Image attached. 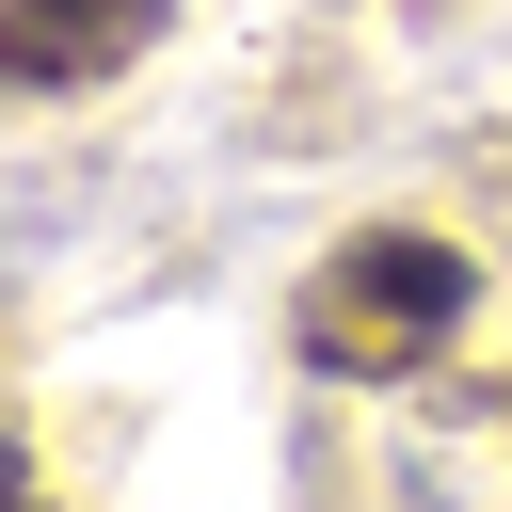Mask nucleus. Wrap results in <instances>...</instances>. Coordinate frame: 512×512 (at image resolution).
<instances>
[{"label": "nucleus", "mask_w": 512, "mask_h": 512, "mask_svg": "<svg viewBox=\"0 0 512 512\" xmlns=\"http://www.w3.org/2000/svg\"><path fill=\"white\" fill-rule=\"evenodd\" d=\"M464 304H480V256H448L432 224H368V240H336L320 288L288 304V352H304L320 384H400L416 352L464 336Z\"/></svg>", "instance_id": "obj_1"}, {"label": "nucleus", "mask_w": 512, "mask_h": 512, "mask_svg": "<svg viewBox=\"0 0 512 512\" xmlns=\"http://www.w3.org/2000/svg\"><path fill=\"white\" fill-rule=\"evenodd\" d=\"M160 16H176V0H0V80H16V96H80V80H112L128 48H160Z\"/></svg>", "instance_id": "obj_2"}, {"label": "nucleus", "mask_w": 512, "mask_h": 512, "mask_svg": "<svg viewBox=\"0 0 512 512\" xmlns=\"http://www.w3.org/2000/svg\"><path fill=\"white\" fill-rule=\"evenodd\" d=\"M0 512H48V480H32V464H16V448H0Z\"/></svg>", "instance_id": "obj_3"}]
</instances>
